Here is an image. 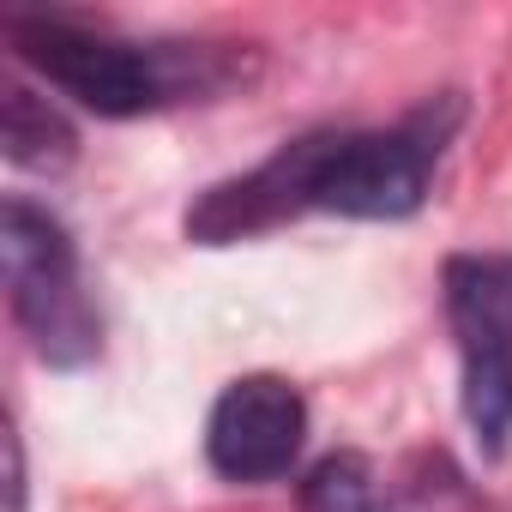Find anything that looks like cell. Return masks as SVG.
<instances>
[{
  "label": "cell",
  "mask_w": 512,
  "mask_h": 512,
  "mask_svg": "<svg viewBox=\"0 0 512 512\" xmlns=\"http://www.w3.org/2000/svg\"><path fill=\"white\" fill-rule=\"evenodd\" d=\"M302 512H410L398 494H386L374 458L362 452H326L302 476Z\"/></svg>",
  "instance_id": "52a82bcc"
},
{
  "label": "cell",
  "mask_w": 512,
  "mask_h": 512,
  "mask_svg": "<svg viewBox=\"0 0 512 512\" xmlns=\"http://www.w3.org/2000/svg\"><path fill=\"white\" fill-rule=\"evenodd\" d=\"M7 37L25 67H37L55 91L109 121L211 97L241 79L235 43H121L73 19H7Z\"/></svg>",
  "instance_id": "7a4b0ae2"
},
{
  "label": "cell",
  "mask_w": 512,
  "mask_h": 512,
  "mask_svg": "<svg viewBox=\"0 0 512 512\" xmlns=\"http://www.w3.org/2000/svg\"><path fill=\"white\" fill-rule=\"evenodd\" d=\"M446 320L470 440L482 458H500L512 440V253H452Z\"/></svg>",
  "instance_id": "277c9868"
},
{
  "label": "cell",
  "mask_w": 512,
  "mask_h": 512,
  "mask_svg": "<svg viewBox=\"0 0 512 512\" xmlns=\"http://www.w3.org/2000/svg\"><path fill=\"white\" fill-rule=\"evenodd\" d=\"M308 440V398L284 374H241L217 392L205 422V458L229 482H278Z\"/></svg>",
  "instance_id": "5b68a950"
},
{
  "label": "cell",
  "mask_w": 512,
  "mask_h": 512,
  "mask_svg": "<svg viewBox=\"0 0 512 512\" xmlns=\"http://www.w3.org/2000/svg\"><path fill=\"white\" fill-rule=\"evenodd\" d=\"M0 260H7L13 320L25 326L31 350L49 368H85L103 350V320L85 296V272L61 217L13 193L0 205Z\"/></svg>",
  "instance_id": "3957f363"
},
{
  "label": "cell",
  "mask_w": 512,
  "mask_h": 512,
  "mask_svg": "<svg viewBox=\"0 0 512 512\" xmlns=\"http://www.w3.org/2000/svg\"><path fill=\"white\" fill-rule=\"evenodd\" d=\"M458 121H464V103L440 97V109L428 103V109L404 115L398 127H338V133L290 139L260 169L211 187L187 211V235L235 241V235H260V229L308 217V211L362 217V223L416 217Z\"/></svg>",
  "instance_id": "6da1fadb"
},
{
  "label": "cell",
  "mask_w": 512,
  "mask_h": 512,
  "mask_svg": "<svg viewBox=\"0 0 512 512\" xmlns=\"http://www.w3.org/2000/svg\"><path fill=\"white\" fill-rule=\"evenodd\" d=\"M0 145H7V157L19 169H31V175H61L79 157V133L31 85H7V127H0Z\"/></svg>",
  "instance_id": "8992f818"
},
{
  "label": "cell",
  "mask_w": 512,
  "mask_h": 512,
  "mask_svg": "<svg viewBox=\"0 0 512 512\" xmlns=\"http://www.w3.org/2000/svg\"><path fill=\"white\" fill-rule=\"evenodd\" d=\"M7 458H13V482H7V512H25V446H19V434L7 428Z\"/></svg>",
  "instance_id": "ba28073f"
}]
</instances>
